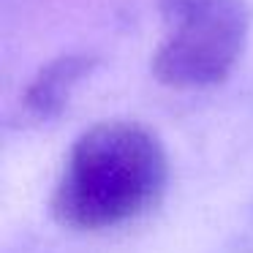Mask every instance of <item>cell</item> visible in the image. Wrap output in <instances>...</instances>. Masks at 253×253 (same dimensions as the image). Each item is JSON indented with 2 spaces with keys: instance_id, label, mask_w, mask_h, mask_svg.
I'll return each instance as SVG.
<instances>
[{
  "instance_id": "obj_1",
  "label": "cell",
  "mask_w": 253,
  "mask_h": 253,
  "mask_svg": "<svg viewBox=\"0 0 253 253\" xmlns=\"http://www.w3.org/2000/svg\"><path fill=\"white\" fill-rule=\"evenodd\" d=\"M166 182L169 155L158 133L136 120H104L71 144L49 207L66 229L106 231L150 212Z\"/></svg>"
},
{
  "instance_id": "obj_2",
  "label": "cell",
  "mask_w": 253,
  "mask_h": 253,
  "mask_svg": "<svg viewBox=\"0 0 253 253\" xmlns=\"http://www.w3.org/2000/svg\"><path fill=\"white\" fill-rule=\"evenodd\" d=\"M164 39L153 74L174 90H204L226 82L251 36L245 0H158Z\"/></svg>"
},
{
  "instance_id": "obj_3",
  "label": "cell",
  "mask_w": 253,
  "mask_h": 253,
  "mask_svg": "<svg viewBox=\"0 0 253 253\" xmlns=\"http://www.w3.org/2000/svg\"><path fill=\"white\" fill-rule=\"evenodd\" d=\"M95 66L98 60L87 52H68L41 66L22 93V115L30 123H49L60 117Z\"/></svg>"
}]
</instances>
